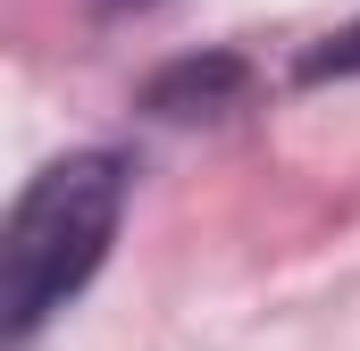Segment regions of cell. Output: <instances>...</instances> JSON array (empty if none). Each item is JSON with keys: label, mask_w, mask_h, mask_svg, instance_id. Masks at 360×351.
I'll return each mask as SVG.
<instances>
[{"label": "cell", "mask_w": 360, "mask_h": 351, "mask_svg": "<svg viewBox=\"0 0 360 351\" xmlns=\"http://www.w3.org/2000/svg\"><path fill=\"white\" fill-rule=\"evenodd\" d=\"M117 8H151V0H117Z\"/></svg>", "instance_id": "cell-4"}, {"label": "cell", "mask_w": 360, "mask_h": 351, "mask_svg": "<svg viewBox=\"0 0 360 351\" xmlns=\"http://www.w3.org/2000/svg\"><path fill=\"white\" fill-rule=\"evenodd\" d=\"M302 76L310 84H327V76H360V25H344V34H327L310 59H302Z\"/></svg>", "instance_id": "cell-3"}, {"label": "cell", "mask_w": 360, "mask_h": 351, "mask_svg": "<svg viewBox=\"0 0 360 351\" xmlns=\"http://www.w3.org/2000/svg\"><path fill=\"white\" fill-rule=\"evenodd\" d=\"M117 218H126V159L117 151H68L17 192L8 234H0V335H8V351H25L92 284V267L117 243Z\"/></svg>", "instance_id": "cell-1"}, {"label": "cell", "mask_w": 360, "mask_h": 351, "mask_svg": "<svg viewBox=\"0 0 360 351\" xmlns=\"http://www.w3.org/2000/svg\"><path fill=\"white\" fill-rule=\"evenodd\" d=\"M235 84H243L235 59H184V67H168V76L151 84V109H160V117H210Z\"/></svg>", "instance_id": "cell-2"}]
</instances>
